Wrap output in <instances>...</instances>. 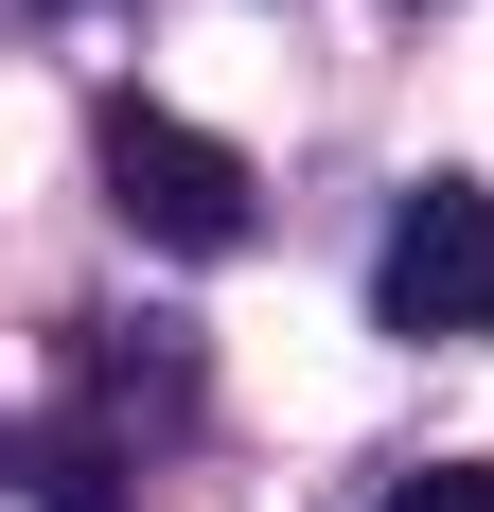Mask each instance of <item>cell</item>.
<instances>
[{"label":"cell","mask_w":494,"mask_h":512,"mask_svg":"<svg viewBox=\"0 0 494 512\" xmlns=\"http://www.w3.org/2000/svg\"><path fill=\"white\" fill-rule=\"evenodd\" d=\"M106 212H124L142 248L212 265V248H247V159L212 142V124H177V106H106Z\"/></svg>","instance_id":"cell-1"},{"label":"cell","mask_w":494,"mask_h":512,"mask_svg":"<svg viewBox=\"0 0 494 512\" xmlns=\"http://www.w3.org/2000/svg\"><path fill=\"white\" fill-rule=\"evenodd\" d=\"M406 18H424V0H406Z\"/></svg>","instance_id":"cell-5"},{"label":"cell","mask_w":494,"mask_h":512,"mask_svg":"<svg viewBox=\"0 0 494 512\" xmlns=\"http://www.w3.org/2000/svg\"><path fill=\"white\" fill-rule=\"evenodd\" d=\"M389 512H494V460H442V477H406Z\"/></svg>","instance_id":"cell-4"},{"label":"cell","mask_w":494,"mask_h":512,"mask_svg":"<svg viewBox=\"0 0 494 512\" xmlns=\"http://www.w3.org/2000/svg\"><path fill=\"white\" fill-rule=\"evenodd\" d=\"M36 512H124L106 495V442H36Z\"/></svg>","instance_id":"cell-3"},{"label":"cell","mask_w":494,"mask_h":512,"mask_svg":"<svg viewBox=\"0 0 494 512\" xmlns=\"http://www.w3.org/2000/svg\"><path fill=\"white\" fill-rule=\"evenodd\" d=\"M371 318L389 336H494V195L477 177H424L371 248Z\"/></svg>","instance_id":"cell-2"}]
</instances>
